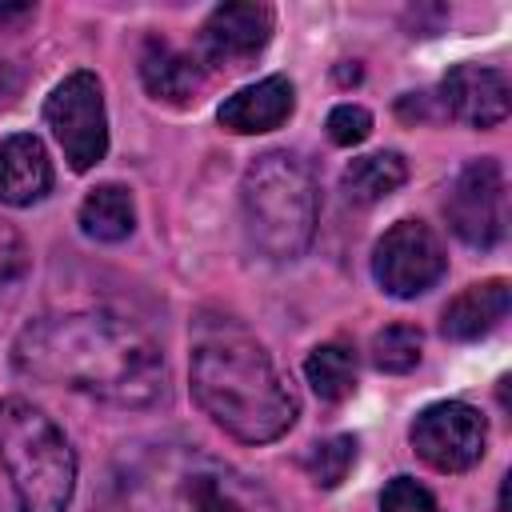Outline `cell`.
Instances as JSON below:
<instances>
[{"mask_svg": "<svg viewBox=\"0 0 512 512\" xmlns=\"http://www.w3.org/2000/svg\"><path fill=\"white\" fill-rule=\"evenodd\" d=\"M12 364L28 380L120 408H148L168 396V360L156 336L104 308L48 312L32 320L12 344Z\"/></svg>", "mask_w": 512, "mask_h": 512, "instance_id": "1", "label": "cell"}, {"mask_svg": "<svg viewBox=\"0 0 512 512\" xmlns=\"http://www.w3.org/2000/svg\"><path fill=\"white\" fill-rule=\"evenodd\" d=\"M92 512H280V504L216 452L180 436H152L108 460Z\"/></svg>", "mask_w": 512, "mask_h": 512, "instance_id": "2", "label": "cell"}, {"mask_svg": "<svg viewBox=\"0 0 512 512\" xmlns=\"http://www.w3.org/2000/svg\"><path fill=\"white\" fill-rule=\"evenodd\" d=\"M192 396L200 412L240 444L280 440L296 424V396L268 348L228 316L196 320Z\"/></svg>", "mask_w": 512, "mask_h": 512, "instance_id": "3", "label": "cell"}, {"mask_svg": "<svg viewBox=\"0 0 512 512\" xmlns=\"http://www.w3.org/2000/svg\"><path fill=\"white\" fill-rule=\"evenodd\" d=\"M240 212L248 244L268 260H296L316 236L320 184L300 152L272 148L256 156L240 180Z\"/></svg>", "mask_w": 512, "mask_h": 512, "instance_id": "4", "label": "cell"}, {"mask_svg": "<svg viewBox=\"0 0 512 512\" xmlns=\"http://www.w3.org/2000/svg\"><path fill=\"white\" fill-rule=\"evenodd\" d=\"M0 464L20 512H64L76 492V452L68 436L28 400H0Z\"/></svg>", "mask_w": 512, "mask_h": 512, "instance_id": "5", "label": "cell"}, {"mask_svg": "<svg viewBox=\"0 0 512 512\" xmlns=\"http://www.w3.org/2000/svg\"><path fill=\"white\" fill-rule=\"evenodd\" d=\"M44 124L64 148L72 172L96 168L108 156V112L96 72H68L44 100Z\"/></svg>", "mask_w": 512, "mask_h": 512, "instance_id": "6", "label": "cell"}, {"mask_svg": "<svg viewBox=\"0 0 512 512\" xmlns=\"http://www.w3.org/2000/svg\"><path fill=\"white\" fill-rule=\"evenodd\" d=\"M444 216L448 228L468 244V248H496L508 232V184L504 168L492 156L468 160L448 196H444Z\"/></svg>", "mask_w": 512, "mask_h": 512, "instance_id": "7", "label": "cell"}, {"mask_svg": "<svg viewBox=\"0 0 512 512\" xmlns=\"http://www.w3.org/2000/svg\"><path fill=\"white\" fill-rule=\"evenodd\" d=\"M448 268L440 236L424 220H396L372 248V276L396 300L424 296Z\"/></svg>", "mask_w": 512, "mask_h": 512, "instance_id": "8", "label": "cell"}, {"mask_svg": "<svg viewBox=\"0 0 512 512\" xmlns=\"http://www.w3.org/2000/svg\"><path fill=\"white\" fill-rule=\"evenodd\" d=\"M408 440H412V452L428 468L468 472L484 456L488 424H484L480 408H472L464 400H436V404L416 412V420L408 428Z\"/></svg>", "mask_w": 512, "mask_h": 512, "instance_id": "9", "label": "cell"}, {"mask_svg": "<svg viewBox=\"0 0 512 512\" xmlns=\"http://www.w3.org/2000/svg\"><path fill=\"white\" fill-rule=\"evenodd\" d=\"M276 16L268 4H220L200 28V56L212 68H244L272 40Z\"/></svg>", "mask_w": 512, "mask_h": 512, "instance_id": "10", "label": "cell"}, {"mask_svg": "<svg viewBox=\"0 0 512 512\" xmlns=\"http://www.w3.org/2000/svg\"><path fill=\"white\" fill-rule=\"evenodd\" d=\"M440 104L468 128H496L508 116V76L484 64H456L440 80Z\"/></svg>", "mask_w": 512, "mask_h": 512, "instance_id": "11", "label": "cell"}, {"mask_svg": "<svg viewBox=\"0 0 512 512\" xmlns=\"http://www.w3.org/2000/svg\"><path fill=\"white\" fill-rule=\"evenodd\" d=\"M292 108H296V88H292V80H288V76H264V80H256V84H248V88H240V92H232V96L220 104L216 120H220L228 132H236V136H256V132L280 128V124L292 116Z\"/></svg>", "mask_w": 512, "mask_h": 512, "instance_id": "12", "label": "cell"}, {"mask_svg": "<svg viewBox=\"0 0 512 512\" xmlns=\"http://www.w3.org/2000/svg\"><path fill=\"white\" fill-rule=\"evenodd\" d=\"M52 192V160L40 136L16 132L0 140V204L28 208Z\"/></svg>", "mask_w": 512, "mask_h": 512, "instance_id": "13", "label": "cell"}, {"mask_svg": "<svg viewBox=\"0 0 512 512\" xmlns=\"http://www.w3.org/2000/svg\"><path fill=\"white\" fill-rule=\"evenodd\" d=\"M512 308V292H508V280H480V284H468L460 296H452L440 312V332L456 344H468V340H480L488 336Z\"/></svg>", "mask_w": 512, "mask_h": 512, "instance_id": "14", "label": "cell"}, {"mask_svg": "<svg viewBox=\"0 0 512 512\" xmlns=\"http://www.w3.org/2000/svg\"><path fill=\"white\" fill-rule=\"evenodd\" d=\"M140 80H144V88L156 100L188 104L204 88V68H200L196 56L180 52L164 36H148L144 40V52H140Z\"/></svg>", "mask_w": 512, "mask_h": 512, "instance_id": "15", "label": "cell"}, {"mask_svg": "<svg viewBox=\"0 0 512 512\" xmlns=\"http://www.w3.org/2000/svg\"><path fill=\"white\" fill-rule=\"evenodd\" d=\"M136 228V204L124 184H96L80 204V232L100 244H120Z\"/></svg>", "mask_w": 512, "mask_h": 512, "instance_id": "16", "label": "cell"}, {"mask_svg": "<svg viewBox=\"0 0 512 512\" xmlns=\"http://www.w3.org/2000/svg\"><path fill=\"white\" fill-rule=\"evenodd\" d=\"M404 180H408V164L400 152H372V156H360L344 168L340 188L356 204H376V200L392 196Z\"/></svg>", "mask_w": 512, "mask_h": 512, "instance_id": "17", "label": "cell"}, {"mask_svg": "<svg viewBox=\"0 0 512 512\" xmlns=\"http://www.w3.org/2000/svg\"><path fill=\"white\" fill-rule=\"evenodd\" d=\"M304 376L320 400H328V404L348 400L356 392V356L344 344H320L308 352Z\"/></svg>", "mask_w": 512, "mask_h": 512, "instance_id": "18", "label": "cell"}, {"mask_svg": "<svg viewBox=\"0 0 512 512\" xmlns=\"http://www.w3.org/2000/svg\"><path fill=\"white\" fill-rule=\"evenodd\" d=\"M372 364L380 372H412L420 364V328L412 324H388L372 336Z\"/></svg>", "mask_w": 512, "mask_h": 512, "instance_id": "19", "label": "cell"}, {"mask_svg": "<svg viewBox=\"0 0 512 512\" xmlns=\"http://www.w3.org/2000/svg\"><path fill=\"white\" fill-rule=\"evenodd\" d=\"M352 464H356V436H328L304 452V468L320 488H336Z\"/></svg>", "mask_w": 512, "mask_h": 512, "instance_id": "20", "label": "cell"}, {"mask_svg": "<svg viewBox=\"0 0 512 512\" xmlns=\"http://www.w3.org/2000/svg\"><path fill=\"white\" fill-rule=\"evenodd\" d=\"M380 512H440L436 496L412 480V476H392L380 492Z\"/></svg>", "mask_w": 512, "mask_h": 512, "instance_id": "21", "label": "cell"}, {"mask_svg": "<svg viewBox=\"0 0 512 512\" xmlns=\"http://www.w3.org/2000/svg\"><path fill=\"white\" fill-rule=\"evenodd\" d=\"M328 140L340 144V148H352V144H364L368 132H372V112L360 108V104H336L328 112Z\"/></svg>", "mask_w": 512, "mask_h": 512, "instance_id": "22", "label": "cell"}, {"mask_svg": "<svg viewBox=\"0 0 512 512\" xmlns=\"http://www.w3.org/2000/svg\"><path fill=\"white\" fill-rule=\"evenodd\" d=\"M12 272H16V240L0 232V292L8 288V280H12Z\"/></svg>", "mask_w": 512, "mask_h": 512, "instance_id": "23", "label": "cell"}]
</instances>
